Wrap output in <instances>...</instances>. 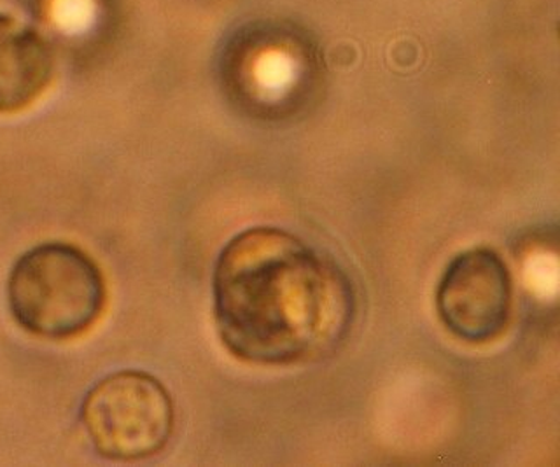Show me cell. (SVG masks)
<instances>
[{
  "instance_id": "1",
  "label": "cell",
  "mask_w": 560,
  "mask_h": 467,
  "mask_svg": "<svg viewBox=\"0 0 560 467\" xmlns=\"http://www.w3.org/2000/svg\"><path fill=\"white\" fill-rule=\"evenodd\" d=\"M212 294L223 346L258 366L320 359L354 323V288L346 271L280 227L233 236L215 261Z\"/></svg>"
},
{
  "instance_id": "5",
  "label": "cell",
  "mask_w": 560,
  "mask_h": 467,
  "mask_svg": "<svg viewBox=\"0 0 560 467\" xmlns=\"http://www.w3.org/2000/svg\"><path fill=\"white\" fill-rule=\"evenodd\" d=\"M57 52L35 26L0 13V114L28 109L51 87Z\"/></svg>"
},
{
  "instance_id": "3",
  "label": "cell",
  "mask_w": 560,
  "mask_h": 467,
  "mask_svg": "<svg viewBox=\"0 0 560 467\" xmlns=\"http://www.w3.org/2000/svg\"><path fill=\"white\" fill-rule=\"evenodd\" d=\"M81 422L96 454L136 463L165 451L174 434V401L156 376L125 370L93 385L81 405Z\"/></svg>"
},
{
  "instance_id": "2",
  "label": "cell",
  "mask_w": 560,
  "mask_h": 467,
  "mask_svg": "<svg viewBox=\"0 0 560 467\" xmlns=\"http://www.w3.org/2000/svg\"><path fill=\"white\" fill-rule=\"evenodd\" d=\"M8 305L20 328L51 341L74 340L107 306V284L90 254L67 242H44L14 262Z\"/></svg>"
},
{
  "instance_id": "4",
  "label": "cell",
  "mask_w": 560,
  "mask_h": 467,
  "mask_svg": "<svg viewBox=\"0 0 560 467\" xmlns=\"http://www.w3.org/2000/svg\"><path fill=\"white\" fill-rule=\"evenodd\" d=\"M512 306V276L489 247L457 254L438 284L440 319L454 337L472 346L498 340L510 324Z\"/></svg>"
}]
</instances>
